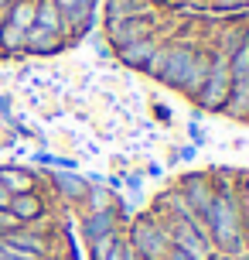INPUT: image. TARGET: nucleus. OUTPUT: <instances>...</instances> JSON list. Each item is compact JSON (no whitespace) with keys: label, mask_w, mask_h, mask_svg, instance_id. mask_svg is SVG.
<instances>
[{"label":"nucleus","mask_w":249,"mask_h":260,"mask_svg":"<svg viewBox=\"0 0 249 260\" xmlns=\"http://www.w3.org/2000/svg\"><path fill=\"white\" fill-rule=\"evenodd\" d=\"M123 240H127V247L140 260H164V253L171 250V240H168V233H164V226H160L150 212L133 216V219L123 226Z\"/></svg>","instance_id":"obj_1"},{"label":"nucleus","mask_w":249,"mask_h":260,"mask_svg":"<svg viewBox=\"0 0 249 260\" xmlns=\"http://www.w3.org/2000/svg\"><path fill=\"white\" fill-rule=\"evenodd\" d=\"M229 89H232L229 55H222V52H215V48H212L209 76H205V82H201V89H198V96H195V106H201V110H225Z\"/></svg>","instance_id":"obj_2"},{"label":"nucleus","mask_w":249,"mask_h":260,"mask_svg":"<svg viewBox=\"0 0 249 260\" xmlns=\"http://www.w3.org/2000/svg\"><path fill=\"white\" fill-rule=\"evenodd\" d=\"M103 38L109 41V48L116 52L123 45H130L137 38H147V35H157L160 31V17H133V21H103Z\"/></svg>","instance_id":"obj_3"},{"label":"nucleus","mask_w":249,"mask_h":260,"mask_svg":"<svg viewBox=\"0 0 249 260\" xmlns=\"http://www.w3.org/2000/svg\"><path fill=\"white\" fill-rule=\"evenodd\" d=\"M178 192L184 195L188 206L195 209L198 219L209 212L212 199H215V188H212V175H209V171H191V175H184L181 182H178Z\"/></svg>","instance_id":"obj_4"},{"label":"nucleus","mask_w":249,"mask_h":260,"mask_svg":"<svg viewBox=\"0 0 249 260\" xmlns=\"http://www.w3.org/2000/svg\"><path fill=\"white\" fill-rule=\"evenodd\" d=\"M209 65H212V45L209 41H195L191 62H188V69H184V76H181V86H178V92L188 96L191 103H195V96H198V89H201L205 76H209Z\"/></svg>","instance_id":"obj_5"},{"label":"nucleus","mask_w":249,"mask_h":260,"mask_svg":"<svg viewBox=\"0 0 249 260\" xmlns=\"http://www.w3.org/2000/svg\"><path fill=\"white\" fill-rule=\"evenodd\" d=\"M164 41V31H157V35H147V38H137L130 41V45H123V48H116V58L119 65H127V69H133V72H144L147 65H150V58H154V52H157V45Z\"/></svg>","instance_id":"obj_6"},{"label":"nucleus","mask_w":249,"mask_h":260,"mask_svg":"<svg viewBox=\"0 0 249 260\" xmlns=\"http://www.w3.org/2000/svg\"><path fill=\"white\" fill-rule=\"evenodd\" d=\"M123 226H127L123 222V202L116 209H106V212H82V236H86V243H92V240H99L106 233H116Z\"/></svg>","instance_id":"obj_7"},{"label":"nucleus","mask_w":249,"mask_h":260,"mask_svg":"<svg viewBox=\"0 0 249 260\" xmlns=\"http://www.w3.org/2000/svg\"><path fill=\"white\" fill-rule=\"evenodd\" d=\"M7 209H11V216H17L21 226H38V222H45V216H48V202H45L38 192L11 195Z\"/></svg>","instance_id":"obj_8"},{"label":"nucleus","mask_w":249,"mask_h":260,"mask_svg":"<svg viewBox=\"0 0 249 260\" xmlns=\"http://www.w3.org/2000/svg\"><path fill=\"white\" fill-rule=\"evenodd\" d=\"M106 21H133V17H160V4L150 0H106Z\"/></svg>","instance_id":"obj_9"},{"label":"nucleus","mask_w":249,"mask_h":260,"mask_svg":"<svg viewBox=\"0 0 249 260\" xmlns=\"http://www.w3.org/2000/svg\"><path fill=\"white\" fill-rule=\"evenodd\" d=\"M68 45L65 35H58V31H45V27H27V35H24V52L27 55H55V52H62Z\"/></svg>","instance_id":"obj_10"},{"label":"nucleus","mask_w":249,"mask_h":260,"mask_svg":"<svg viewBox=\"0 0 249 260\" xmlns=\"http://www.w3.org/2000/svg\"><path fill=\"white\" fill-rule=\"evenodd\" d=\"M0 185L7 188V195L38 192V178H34V171L21 168V165H0Z\"/></svg>","instance_id":"obj_11"},{"label":"nucleus","mask_w":249,"mask_h":260,"mask_svg":"<svg viewBox=\"0 0 249 260\" xmlns=\"http://www.w3.org/2000/svg\"><path fill=\"white\" fill-rule=\"evenodd\" d=\"M249 38V24H242V21H239V24H222V27H215V35H212V48H215V52H222V55H229V58H232V55L239 52V48H242V41Z\"/></svg>","instance_id":"obj_12"},{"label":"nucleus","mask_w":249,"mask_h":260,"mask_svg":"<svg viewBox=\"0 0 249 260\" xmlns=\"http://www.w3.org/2000/svg\"><path fill=\"white\" fill-rule=\"evenodd\" d=\"M48 178H52V185L58 188V195H62L65 202H82L86 192H89V182H86L82 175H75V171H52Z\"/></svg>","instance_id":"obj_13"},{"label":"nucleus","mask_w":249,"mask_h":260,"mask_svg":"<svg viewBox=\"0 0 249 260\" xmlns=\"http://www.w3.org/2000/svg\"><path fill=\"white\" fill-rule=\"evenodd\" d=\"M34 11H38V0H11V7L4 11V21L27 31V27H34Z\"/></svg>","instance_id":"obj_14"},{"label":"nucleus","mask_w":249,"mask_h":260,"mask_svg":"<svg viewBox=\"0 0 249 260\" xmlns=\"http://www.w3.org/2000/svg\"><path fill=\"white\" fill-rule=\"evenodd\" d=\"M34 24L45 27V31H58L65 35V24H62V11L55 7V0H38V11H34ZM68 38V35H65Z\"/></svg>","instance_id":"obj_15"},{"label":"nucleus","mask_w":249,"mask_h":260,"mask_svg":"<svg viewBox=\"0 0 249 260\" xmlns=\"http://www.w3.org/2000/svg\"><path fill=\"white\" fill-rule=\"evenodd\" d=\"M24 35L27 31L7 24V21H0V52L4 55H21L24 52Z\"/></svg>","instance_id":"obj_16"},{"label":"nucleus","mask_w":249,"mask_h":260,"mask_svg":"<svg viewBox=\"0 0 249 260\" xmlns=\"http://www.w3.org/2000/svg\"><path fill=\"white\" fill-rule=\"evenodd\" d=\"M82 202H86V212H106V209L119 206L116 192H109V188H92V185H89V192H86Z\"/></svg>","instance_id":"obj_17"},{"label":"nucleus","mask_w":249,"mask_h":260,"mask_svg":"<svg viewBox=\"0 0 249 260\" xmlns=\"http://www.w3.org/2000/svg\"><path fill=\"white\" fill-rule=\"evenodd\" d=\"M123 243V230H116V233H106L99 236V240H92V243H86L89 247V260H106L113 250Z\"/></svg>","instance_id":"obj_18"},{"label":"nucleus","mask_w":249,"mask_h":260,"mask_svg":"<svg viewBox=\"0 0 249 260\" xmlns=\"http://www.w3.org/2000/svg\"><path fill=\"white\" fill-rule=\"evenodd\" d=\"M239 212H242V230L249 243V175H239Z\"/></svg>","instance_id":"obj_19"},{"label":"nucleus","mask_w":249,"mask_h":260,"mask_svg":"<svg viewBox=\"0 0 249 260\" xmlns=\"http://www.w3.org/2000/svg\"><path fill=\"white\" fill-rule=\"evenodd\" d=\"M14 230H21V222H17V216H11V209H0V236L14 233Z\"/></svg>","instance_id":"obj_20"},{"label":"nucleus","mask_w":249,"mask_h":260,"mask_svg":"<svg viewBox=\"0 0 249 260\" xmlns=\"http://www.w3.org/2000/svg\"><path fill=\"white\" fill-rule=\"evenodd\" d=\"M205 4H212L215 11H242V7H249V0H205Z\"/></svg>","instance_id":"obj_21"},{"label":"nucleus","mask_w":249,"mask_h":260,"mask_svg":"<svg viewBox=\"0 0 249 260\" xmlns=\"http://www.w3.org/2000/svg\"><path fill=\"white\" fill-rule=\"evenodd\" d=\"M86 4H96V0H55V7L62 14H72V11H79V7H86Z\"/></svg>","instance_id":"obj_22"},{"label":"nucleus","mask_w":249,"mask_h":260,"mask_svg":"<svg viewBox=\"0 0 249 260\" xmlns=\"http://www.w3.org/2000/svg\"><path fill=\"white\" fill-rule=\"evenodd\" d=\"M92 41H96V55H99V58H109V55H113V48H109V41H106L103 35H92Z\"/></svg>","instance_id":"obj_23"},{"label":"nucleus","mask_w":249,"mask_h":260,"mask_svg":"<svg viewBox=\"0 0 249 260\" xmlns=\"http://www.w3.org/2000/svg\"><path fill=\"white\" fill-rule=\"evenodd\" d=\"M0 117L7 120V123H14V113H11V96H0Z\"/></svg>","instance_id":"obj_24"},{"label":"nucleus","mask_w":249,"mask_h":260,"mask_svg":"<svg viewBox=\"0 0 249 260\" xmlns=\"http://www.w3.org/2000/svg\"><path fill=\"white\" fill-rule=\"evenodd\" d=\"M188 134H191V141H195V144H205V130L198 127V120H191V127H188Z\"/></svg>","instance_id":"obj_25"},{"label":"nucleus","mask_w":249,"mask_h":260,"mask_svg":"<svg viewBox=\"0 0 249 260\" xmlns=\"http://www.w3.org/2000/svg\"><path fill=\"white\" fill-rule=\"evenodd\" d=\"M154 113H157V120H164V123L171 120V110H168L164 103H154Z\"/></svg>","instance_id":"obj_26"},{"label":"nucleus","mask_w":249,"mask_h":260,"mask_svg":"<svg viewBox=\"0 0 249 260\" xmlns=\"http://www.w3.org/2000/svg\"><path fill=\"white\" fill-rule=\"evenodd\" d=\"M164 260H191V257H188V253H181L178 247H171L168 253H164Z\"/></svg>","instance_id":"obj_27"},{"label":"nucleus","mask_w":249,"mask_h":260,"mask_svg":"<svg viewBox=\"0 0 249 260\" xmlns=\"http://www.w3.org/2000/svg\"><path fill=\"white\" fill-rule=\"evenodd\" d=\"M123 257H127V240H123V243H119V247L113 250V253H109L106 260H123Z\"/></svg>","instance_id":"obj_28"},{"label":"nucleus","mask_w":249,"mask_h":260,"mask_svg":"<svg viewBox=\"0 0 249 260\" xmlns=\"http://www.w3.org/2000/svg\"><path fill=\"white\" fill-rule=\"evenodd\" d=\"M7 202H11V195H7V188L0 185V209H7Z\"/></svg>","instance_id":"obj_29"},{"label":"nucleus","mask_w":249,"mask_h":260,"mask_svg":"<svg viewBox=\"0 0 249 260\" xmlns=\"http://www.w3.org/2000/svg\"><path fill=\"white\" fill-rule=\"evenodd\" d=\"M212 260H239V257H232V253H212Z\"/></svg>","instance_id":"obj_30"},{"label":"nucleus","mask_w":249,"mask_h":260,"mask_svg":"<svg viewBox=\"0 0 249 260\" xmlns=\"http://www.w3.org/2000/svg\"><path fill=\"white\" fill-rule=\"evenodd\" d=\"M11 7V0H0V17H4V11Z\"/></svg>","instance_id":"obj_31"},{"label":"nucleus","mask_w":249,"mask_h":260,"mask_svg":"<svg viewBox=\"0 0 249 260\" xmlns=\"http://www.w3.org/2000/svg\"><path fill=\"white\" fill-rule=\"evenodd\" d=\"M123 260H140V257H137V253H133V250L127 247V257H123Z\"/></svg>","instance_id":"obj_32"},{"label":"nucleus","mask_w":249,"mask_h":260,"mask_svg":"<svg viewBox=\"0 0 249 260\" xmlns=\"http://www.w3.org/2000/svg\"><path fill=\"white\" fill-rule=\"evenodd\" d=\"M150 4H160V0H150Z\"/></svg>","instance_id":"obj_33"}]
</instances>
